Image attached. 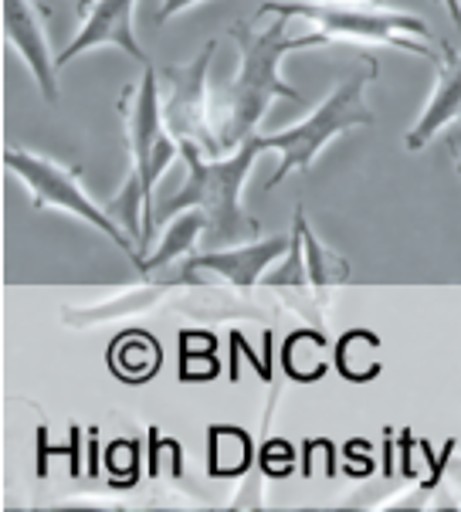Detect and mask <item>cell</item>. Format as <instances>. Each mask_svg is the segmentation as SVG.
Returning a JSON list of instances; mask_svg holds the SVG:
<instances>
[{"label": "cell", "instance_id": "1", "mask_svg": "<svg viewBox=\"0 0 461 512\" xmlns=\"http://www.w3.org/2000/svg\"><path fill=\"white\" fill-rule=\"evenodd\" d=\"M231 41L238 48V72L228 89L214 99V136L221 153L238 150L258 133L272 99L302 102L295 85H289L278 65L295 51L326 48L329 38L323 31L289 34V17L272 14V21H238L231 28Z\"/></svg>", "mask_w": 461, "mask_h": 512}, {"label": "cell", "instance_id": "2", "mask_svg": "<svg viewBox=\"0 0 461 512\" xmlns=\"http://www.w3.org/2000/svg\"><path fill=\"white\" fill-rule=\"evenodd\" d=\"M119 116H123L126 150H129V177L123 194L116 201H109V214L133 234L146 262V255L153 251V234L160 228L156 224L153 190L170 163L180 156L177 136L170 133L167 119H163V89L153 65L143 68L136 85H126L123 89Z\"/></svg>", "mask_w": 461, "mask_h": 512}, {"label": "cell", "instance_id": "3", "mask_svg": "<svg viewBox=\"0 0 461 512\" xmlns=\"http://www.w3.org/2000/svg\"><path fill=\"white\" fill-rule=\"evenodd\" d=\"M262 153L265 150L258 133L231 153H207L194 143H180V160L187 163V184L156 211V224L177 218L180 211L194 207L207 221L204 241L211 248L255 241L262 234V224L245 211L241 190H245L248 173Z\"/></svg>", "mask_w": 461, "mask_h": 512}, {"label": "cell", "instance_id": "4", "mask_svg": "<svg viewBox=\"0 0 461 512\" xmlns=\"http://www.w3.org/2000/svg\"><path fill=\"white\" fill-rule=\"evenodd\" d=\"M373 78H377V62H363L356 72L339 78L326 99L299 123L275 129V133H258L262 150L278 153L275 177L268 180L265 190H275L289 173H309L312 163L323 156V150L336 136L373 126V109L367 106V85Z\"/></svg>", "mask_w": 461, "mask_h": 512}, {"label": "cell", "instance_id": "5", "mask_svg": "<svg viewBox=\"0 0 461 512\" xmlns=\"http://www.w3.org/2000/svg\"><path fill=\"white\" fill-rule=\"evenodd\" d=\"M265 14L302 17L316 31H323L329 45L346 41V45H384L407 51V55L438 62L431 41L434 34L417 14L380 7L373 0H299V4H265Z\"/></svg>", "mask_w": 461, "mask_h": 512}, {"label": "cell", "instance_id": "6", "mask_svg": "<svg viewBox=\"0 0 461 512\" xmlns=\"http://www.w3.org/2000/svg\"><path fill=\"white\" fill-rule=\"evenodd\" d=\"M4 167L28 187L31 204L38 211H62L68 218L85 221L89 228L102 231L119 251H126V258H133V265H143V251H139L136 238L123 224L109 214V207L95 204L89 190L82 187V170L58 163L51 156H41L28 150V146H7L4 150Z\"/></svg>", "mask_w": 461, "mask_h": 512}, {"label": "cell", "instance_id": "7", "mask_svg": "<svg viewBox=\"0 0 461 512\" xmlns=\"http://www.w3.org/2000/svg\"><path fill=\"white\" fill-rule=\"evenodd\" d=\"M217 55V41H207L190 62L167 68L163 85V119L177 143H194L207 153H221L214 136V99L207 92V75Z\"/></svg>", "mask_w": 461, "mask_h": 512}, {"label": "cell", "instance_id": "8", "mask_svg": "<svg viewBox=\"0 0 461 512\" xmlns=\"http://www.w3.org/2000/svg\"><path fill=\"white\" fill-rule=\"evenodd\" d=\"M4 38L28 68L38 92L55 106L62 99V78H58L62 65L51 51L48 7H41L38 0H4Z\"/></svg>", "mask_w": 461, "mask_h": 512}, {"label": "cell", "instance_id": "9", "mask_svg": "<svg viewBox=\"0 0 461 512\" xmlns=\"http://www.w3.org/2000/svg\"><path fill=\"white\" fill-rule=\"evenodd\" d=\"M350 279V265H346L343 255L329 251L319 234L309 228L306 211L295 207V218H292V234H289V258L268 275L265 285L272 289H336Z\"/></svg>", "mask_w": 461, "mask_h": 512}, {"label": "cell", "instance_id": "10", "mask_svg": "<svg viewBox=\"0 0 461 512\" xmlns=\"http://www.w3.org/2000/svg\"><path fill=\"white\" fill-rule=\"evenodd\" d=\"M136 4L139 0H82V28L68 41L58 55V65H68L75 58L89 55L95 48H116L126 51L133 62L150 65V55L143 51L136 38Z\"/></svg>", "mask_w": 461, "mask_h": 512}, {"label": "cell", "instance_id": "11", "mask_svg": "<svg viewBox=\"0 0 461 512\" xmlns=\"http://www.w3.org/2000/svg\"><path fill=\"white\" fill-rule=\"evenodd\" d=\"M289 251V238L275 234V238H255V241H241V245H224V248H207L187 258L184 272H211L217 279H224L234 285L241 295L255 292L258 279L268 265H275L278 258Z\"/></svg>", "mask_w": 461, "mask_h": 512}, {"label": "cell", "instance_id": "12", "mask_svg": "<svg viewBox=\"0 0 461 512\" xmlns=\"http://www.w3.org/2000/svg\"><path fill=\"white\" fill-rule=\"evenodd\" d=\"M438 78H434V92L428 106L417 116V123L407 129L404 146L411 153H421L431 140H438L445 129H451L461 119V51L441 41Z\"/></svg>", "mask_w": 461, "mask_h": 512}, {"label": "cell", "instance_id": "13", "mask_svg": "<svg viewBox=\"0 0 461 512\" xmlns=\"http://www.w3.org/2000/svg\"><path fill=\"white\" fill-rule=\"evenodd\" d=\"M170 221L173 224L163 231L160 245L146 255V262H143L139 272H153V268L167 265V262H173V258H190V255H194V245L204 238V231H207L204 214L194 211V207H190V211H180L177 218H170Z\"/></svg>", "mask_w": 461, "mask_h": 512}, {"label": "cell", "instance_id": "14", "mask_svg": "<svg viewBox=\"0 0 461 512\" xmlns=\"http://www.w3.org/2000/svg\"><path fill=\"white\" fill-rule=\"evenodd\" d=\"M197 4H204V0H160V17L156 21H170V17H177V14H187L190 7H197Z\"/></svg>", "mask_w": 461, "mask_h": 512}, {"label": "cell", "instance_id": "15", "mask_svg": "<svg viewBox=\"0 0 461 512\" xmlns=\"http://www.w3.org/2000/svg\"><path fill=\"white\" fill-rule=\"evenodd\" d=\"M448 146H451V160H455V170L461 173V119H458L455 126H451Z\"/></svg>", "mask_w": 461, "mask_h": 512}, {"label": "cell", "instance_id": "16", "mask_svg": "<svg viewBox=\"0 0 461 512\" xmlns=\"http://www.w3.org/2000/svg\"><path fill=\"white\" fill-rule=\"evenodd\" d=\"M441 4H445V11L451 14V21H455L461 31V0H441Z\"/></svg>", "mask_w": 461, "mask_h": 512}]
</instances>
